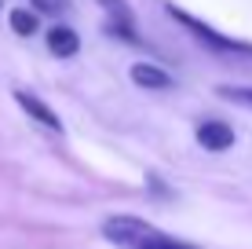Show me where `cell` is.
Wrapping results in <instances>:
<instances>
[{
  "label": "cell",
  "instance_id": "obj_1",
  "mask_svg": "<svg viewBox=\"0 0 252 249\" xmlns=\"http://www.w3.org/2000/svg\"><path fill=\"white\" fill-rule=\"evenodd\" d=\"M168 15H172V19H176L179 26H183V30H190V37L201 40V44L216 48V51H223V55H245V59H252V44H249V40L227 37V33H220L216 26L201 22L197 15H190V11H183V7H176V4H168Z\"/></svg>",
  "mask_w": 252,
  "mask_h": 249
},
{
  "label": "cell",
  "instance_id": "obj_2",
  "mask_svg": "<svg viewBox=\"0 0 252 249\" xmlns=\"http://www.w3.org/2000/svg\"><path fill=\"white\" fill-rule=\"evenodd\" d=\"M154 231L158 227L146 224V220H139V216H110V220H102V238H106L110 246H121V249H139Z\"/></svg>",
  "mask_w": 252,
  "mask_h": 249
},
{
  "label": "cell",
  "instance_id": "obj_3",
  "mask_svg": "<svg viewBox=\"0 0 252 249\" xmlns=\"http://www.w3.org/2000/svg\"><path fill=\"white\" fill-rule=\"evenodd\" d=\"M194 140H197V147L201 150H212V154H223V150H230L234 147V128L227 121H220V117H205V121H197L194 128Z\"/></svg>",
  "mask_w": 252,
  "mask_h": 249
},
{
  "label": "cell",
  "instance_id": "obj_4",
  "mask_svg": "<svg viewBox=\"0 0 252 249\" xmlns=\"http://www.w3.org/2000/svg\"><path fill=\"white\" fill-rule=\"evenodd\" d=\"M15 103L22 107V114H30L37 125H44L48 132H63V121H59V114L48 107L40 96H33V92H26V88H15Z\"/></svg>",
  "mask_w": 252,
  "mask_h": 249
},
{
  "label": "cell",
  "instance_id": "obj_5",
  "mask_svg": "<svg viewBox=\"0 0 252 249\" xmlns=\"http://www.w3.org/2000/svg\"><path fill=\"white\" fill-rule=\"evenodd\" d=\"M128 77H132V84H139V88H146V92H168L172 84H176V77L168 70H161V66H154V63H132Z\"/></svg>",
  "mask_w": 252,
  "mask_h": 249
},
{
  "label": "cell",
  "instance_id": "obj_6",
  "mask_svg": "<svg viewBox=\"0 0 252 249\" xmlns=\"http://www.w3.org/2000/svg\"><path fill=\"white\" fill-rule=\"evenodd\" d=\"M44 40H48V51L55 59H73L77 51H81V33L73 30V26H51V30L44 33Z\"/></svg>",
  "mask_w": 252,
  "mask_h": 249
},
{
  "label": "cell",
  "instance_id": "obj_7",
  "mask_svg": "<svg viewBox=\"0 0 252 249\" xmlns=\"http://www.w3.org/2000/svg\"><path fill=\"white\" fill-rule=\"evenodd\" d=\"M7 22H11V30L19 33V37H33L37 26H40L33 7H11V11H7Z\"/></svg>",
  "mask_w": 252,
  "mask_h": 249
},
{
  "label": "cell",
  "instance_id": "obj_8",
  "mask_svg": "<svg viewBox=\"0 0 252 249\" xmlns=\"http://www.w3.org/2000/svg\"><path fill=\"white\" fill-rule=\"evenodd\" d=\"M139 249H201V246L187 242V238H176V235H164V231H154Z\"/></svg>",
  "mask_w": 252,
  "mask_h": 249
},
{
  "label": "cell",
  "instance_id": "obj_9",
  "mask_svg": "<svg viewBox=\"0 0 252 249\" xmlns=\"http://www.w3.org/2000/svg\"><path fill=\"white\" fill-rule=\"evenodd\" d=\"M220 99H227V103H234V107H245V110H252V84H220Z\"/></svg>",
  "mask_w": 252,
  "mask_h": 249
},
{
  "label": "cell",
  "instance_id": "obj_10",
  "mask_svg": "<svg viewBox=\"0 0 252 249\" xmlns=\"http://www.w3.org/2000/svg\"><path fill=\"white\" fill-rule=\"evenodd\" d=\"M95 4H99V7H102V11H106L114 22H135L132 7H128L125 0H95Z\"/></svg>",
  "mask_w": 252,
  "mask_h": 249
},
{
  "label": "cell",
  "instance_id": "obj_11",
  "mask_svg": "<svg viewBox=\"0 0 252 249\" xmlns=\"http://www.w3.org/2000/svg\"><path fill=\"white\" fill-rule=\"evenodd\" d=\"M37 15H63L69 7V0H30Z\"/></svg>",
  "mask_w": 252,
  "mask_h": 249
}]
</instances>
